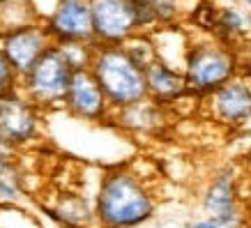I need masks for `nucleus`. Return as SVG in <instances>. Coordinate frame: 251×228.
I'll return each mask as SVG.
<instances>
[{
  "mask_svg": "<svg viewBox=\"0 0 251 228\" xmlns=\"http://www.w3.org/2000/svg\"><path fill=\"white\" fill-rule=\"evenodd\" d=\"M53 44L44 30V23H30L23 28L0 32V51L5 53L9 65L16 69V74H28V69L39 60L49 46Z\"/></svg>",
  "mask_w": 251,
  "mask_h": 228,
  "instance_id": "obj_10",
  "label": "nucleus"
},
{
  "mask_svg": "<svg viewBox=\"0 0 251 228\" xmlns=\"http://www.w3.org/2000/svg\"><path fill=\"white\" fill-rule=\"evenodd\" d=\"M244 19H247V25H249V28H247V30H251V12L247 16H244Z\"/></svg>",
  "mask_w": 251,
  "mask_h": 228,
  "instance_id": "obj_22",
  "label": "nucleus"
},
{
  "mask_svg": "<svg viewBox=\"0 0 251 228\" xmlns=\"http://www.w3.org/2000/svg\"><path fill=\"white\" fill-rule=\"evenodd\" d=\"M42 210L49 219H53L62 228H88L95 224L92 203L76 191L62 194L60 198H55L53 205H44Z\"/></svg>",
  "mask_w": 251,
  "mask_h": 228,
  "instance_id": "obj_14",
  "label": "nucleus"
},
{
  "mask_svg": "<svg viewBox=\"0 0 251 228\" xmlns=\"http://www.w3.org/2000/svg\"><path fill=\"white\" fill-rule=\"evenodd\" d=\"M166 111L168 108L157 106L154 101L145 97L131 106L118 108L111 113V120L115 122V127H120L127 134L134 136H154L164 129L166 125Z\"/></svg>",
  "mask_w": 251,
  "mask_h": 228,
  "instance_id": "obj_13",
  "label": "nucleus"
},
{
  "mask_svg": "<svg viewBox=\"0 0 251 228\" xmlns=\"http://www.w3.org/2000/svg\"><path fill=\"white\" fill-rule=\"evenodd\" d=\"M44 113L21 90L0 97V148L16 152L35 145L42 138Z\"/></svg>",
  "mask_w": 251,
  "mask_h": 228,
  "instance_id": "obj_6",
  "label": "nucleus"
},
{
  "mask_svg": "<svg viewBox=\"0 0 251 228\" xmlns=\"http://www.w3.org/2000/svg\"><path fill=\"white\" fill-rule=\"evenodd\" d=\"M203 212L219 224V228H242L244 212L240 207V187L237 175L230 166L219 168L210 177L201 198Z\"/></svg>",
  "mask_w": 251,
  "mask_h": 228,
  "instance_id": "obj_7",
  "label": "nucleus"
},
{
  "mask_svg": "<svg viewBox=\"0 0 251 228\" xmlns=\"http://www.w3.org/2000/svg\"><path fill=\"white\" fill-rule=\"evenodd\" d=\"M145 90L148 99L161 108H171L184 97H194L187 88L182 69L171 67L159 58L145 65Z\"/></svg>",
  "mask_w": 251,
  "mask_h": 228,
  "instance_id": "obj_12",
  "label": "nucleus"
},
{
  "mask_svg": "<svg viewBox=\"0 0 251 228\" xmlns=\"http://www.w3.org/2000/svg\"><path fill=\"white\" fill-rule=\"evenodd\" d=\"M240 55L235 49L217 39L191 42L182 62V74L187 88L194 97H207L217 88L230 81L240 72Z\"/></svg>",
  "mask_w": 251,
  "mask_h": 228,
  "instance_id": "obj_3",
  "label": "nucleus"
},
{
  "mask_svg": "<svg viewBox=\"0 0 251 228\" xmlns=\"http://www.w3.org/2000/svg\"><path fill=\"white\" fill-rule=\"evenodd\" d=\"M92 37L99 46H122L141 32H152L159 23L131 0H88Z\"/></svg>",
  "mask_w": 251,
  "mask_h": 228,
  "instance_id": "obj_4",
  "label": "nucleus"
},
{
  "mask_svg": "<svg viewBox=\"0 0 251 228\" xmlns=\"http://www.w3.org/2000/svg\"><path fill=\"white\" fill-rule=\"evenodd\" d=\"M90 74L99 83L111 111L131 106L148 97L145 90V67L131 58L125 46L95 44L90 60Z\"/></svg>",
  "mask_w": 251,
  "mask_h": 228,
  "instance_id": "obj_2",
  "label": "nucleus"
},
{
  "mask_svg": "<svg viewBox=\"0 0 251 228\" xmlns=\"http://www.w3.org/2000/svg\"><path fill=\"white\" fill-rule=\"evenodd\" d=\"M2 2H7V0H0V5H2Z\"/></svg>",
  "mask_w": 251,
  "mask_h": 228,
  "instance_id": "obj_24",
  "label": "nucleus"
},
{
  "mask_svg": "<svg viewBox=\"0 0 251 228\" xmlns=\"http://www.w3.org/2000/svg\"><path fill=\"white\" fill-rule=\"evenodd\" d=\"M189 228H219V224H217L214 219H210V217H203V219L191 221Z\"/></svg>",
  "mask_w": 251,
  "mask_h": 228,
  "instance_id": "obj_21",
  "label": "nucleus"
},
{
  "mask_svg": "<svg viewBox=\"0 0 251 228\" xmlns=\"http://www.w3.org/2000/svg\"><path fill=\"white\" fill-rule=\"evenodd\" d=\"M58 46H60L65 60L69 62V67L74 69V72L90 67L95 44H58Z\"/></svg>",
  "mask_w": 251,
  "mask_h": 228,
  "instance_id": "obj_19",
  "label": "nucleus"
},
{
  "mask_svg": "<svg viewBox=\"0 0 251 228\" xmlns=\"http://www.w3.org/2000/svg\"><path fill=\"white\" fill-rule=\"evenodd\" d=\"M214 120L226 127H242L251 118V83L237 74L207 95Z\"/></svg>",
  "mask_w": 251,
  "mask_h": 228,
  "instance_id": "obj_11",
  "label": "nucleus"
},
{
  "mask_svg": "<svg viewBox=\"0 0 251 228\" xmlns=\"http://www.w3.org/2000/svg\"><path fill=\"white\" fill-rule=\"evenodd\" d=\"M42 23L53 44H95L88 0H58Z\"/></svg>",
  "mask_w": 251,
  "mask_h": 228,
  "instance_id": "obj_8",
  "label": "nucleus"
},
{
  "mask_svg": "<svg viewBox=\"0 0 251 228\" xmlns=\"http://www.w3.org/2000/svg\"><path fill=\"white\" fill-rule=\"evenodd\" d=\"M244 14L237 12V7H221L217 14H214V23H212V35L217 42L235 49V39H242L247 28H244Z\"/></svg>",
  "mask_w": 251,
  "mask_h": 228,
  "instance_id": "obj_15",
  "label": "nucleus"
},
{
  "mask_svg": "<svg viewBox=\"0 0 251 228\" xmlns=\"http://www.w3.org/2000/svg\"><path fill=\"white\" fill-rule=\"evenodd\" d=\"M62 108L72 118L83 122H106L111 120V113H113L99 83L90 74V69H78L72 74Z\"/></svg>",
  "mask_w": 251,
  "mask_h": 228,
  "instance_id": "obj_9",
  "label": "nucleus"
},
{
  "mask_svg": "<svg viewBox=\"0 0 251 228\" xmlns=\"http://www.w3.org/2000/svg\"><path fill=\"white\" fill-rule=\"evenodd\" d=\"M131 2H136L141 9L150 12L159 25L175 23L182 12V0H131Z\"/></svg>",
  "mask_w": 251,
  "mask_h": 228,
  "instance_id": "obj_18",
  "label": "nucleus"
},
{
  "mask_svg": "<svg viewBox=\"0 0 251 228\" xmlns=\"http://www.w3.org/2000/svg\"><path fill=\"white\" fill-rule=\"evenodd\" d=\"M21 168L16 161V154L0 148V201L2 203H16L21 198Z\"/></svg>",
  "mask_w": 251,
  "mask_h": 228,
  "instance_id": "obj_16",
  "label": "nucleus"
},
{
  "mask_svg": "<svg viewBox=\"0 0 251 228\" xmlns=\"http://www.w3.org/2000/svg\"><path fill=\"white\" fill-rule=\"evenodd\" d=\"M242 2H247V5H249V7H251V0H242Z\"/></svg>",
  "mask_w": 251,
  "mask_h": 228,
  "instance_id": "obj_23",
  "label": "nucleus"
},
{
  "mask_svg": "<svg viewBox=\"0 0 251 228\" xmlns=\"http://www.w3.org/2000/svg\"><path fill=\"white\" fill-rule=\"evenodd\" d=\"M21 85V76L16 74V69L9 65V60L5 58V53L0 51V97L12 95L19 90Z\"/></svg>",
  "mask_w": 251,
  "mask_h": 228,
  "instance_id": "obj_20",
  "label": "nucleus"
},
{
  "mask_svg": "<svg viewBox=\"0 0 251 228\" xmlns=\"http://www.w3.org/2000/svg\"><path fill=\"white\" fill-rule=\"evenodd\" d=\"M72 74H74V69L65 60L60 46L51 44L39 55V60L28 69V74L21 76L19 90L30 99L42 113H51V111L62 108Z\"/></svg>",
  "mask_w": 251,
  "mask_h": 228,
  "instance_id": "obj_5",
  "label": "nucleus"
},
{
  "mask_svg": "<svg viewBox=\"0 0 251 228\" xmlns=\"http://www.w3.org/2000/svg\"><path fill=\"white\" fill-rule=\"evenodd\" d=\"M92 210L99 228H138L157 214V196L134 168L113 166L99 180Z\"/></svg>",
  "mask_w": 251,
  "mask_h": 228,
  "instance_id": "obj_1",
  "label": "nucleus"
},
{
  "mask_svg": "<svg viewBox=\"0 0 251 228\" xmlns=\"http://www.w3.org/2000/svg\"><path fill=\"white\" fill-rule=\"evenodd\" d=\"M30 23H42L30 0H7L0 5V32L23 28Z\"/></svg>",
  "mask_w": 251,
  "mask_h": 228,
  "instance_id": "obj_17",
  "label": "nucleus"
}]
</instances>
